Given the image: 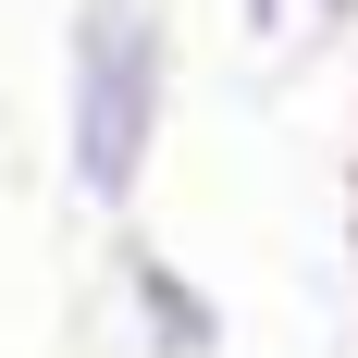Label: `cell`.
Masks as SVG:
<instances>
[{"instance_id": "1", "label": "cell", "mask_w": 358, "mask_h": 358, "mask_svg": "<svg viewBox=\"0 0 358 358\" xmlns=\"http://www.w3.org/2000/svg\"><path fill=\"white\" fill-rule=\"evenodd\" d=\"M161 87H173L161 13H148V0H87V13H74V62H62V136H74V198H87V210H124L148 185Z\"/></svg>"}, {"instance_id": "3", "label": "cell", "mask_w": 358, "mask_h": 358, "mask_svg": "<svg viewBox=\"0 0 358 358\" xmlns=\"http://www.w3.org/2000/svg\"><path fill=\"white\" fill-rule=\"evenodd\" d=\"M309 13H322V25H346V13H358V0H309Z\"/></svg>"}, {"instance_id": "2", "label": "cell", "mask_w": 358, "mask_h": 358, "mask_svg": "<svg viewBox=\"0 0 358 358\" xmlns=\"http://www.w3.org/2000/svg\"><path fill=\"white\" fill-rule=\"evenodd\" d=\"M124 296H136V322H148V358H210L222 346V309L185 285L161 248H124Z\"/></svg>"}]
</instances>
